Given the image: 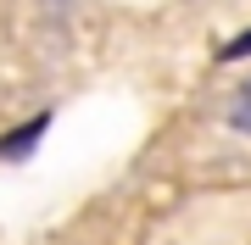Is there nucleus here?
Returning <instances> with one entry per match:
<instances>
[{"label":"nucleus","instance_id":"obj_1","mask_svg":"<svg viewBox=\"0 0 251 245\" xmlns=\"http://www.w3.org/2000/svg\"><path fill=\"white\" fill-rule=\"evenodd\" d=\"M50 128V111H39V117H28V128H17V134H6L0 139V156H28L39 145V134Z\"/></svg>","mask_w":251,"mask_h":245},{"label":"nucleus","instance_id":"obj_2","mask_svg":"<svg viewBox=\"0 0 251 245\" xmlns=\"http://www.w3.org/2000/svg\"><path fill=\"white\" fill-rule=\"evenodd\" d=\"M229 128L251 134V84H240V95H234V106H229Z\"/></svg>","mask_w":251,"mask_h":245},{"label":"nucleus","instance_id":"obj_3","mask_svg":"<svg viewBox=\"0 0 251 245\" xmlns=\"http://www.w3.org/2000/svg\"><path fill=\"white\" fill-rule=\"evenodd\" d=\"M240 56H251V34H240V39H229V45L218 50V62H240Z\"/></svg>","mask_w":251,"mask_h":245}]
</instances>
